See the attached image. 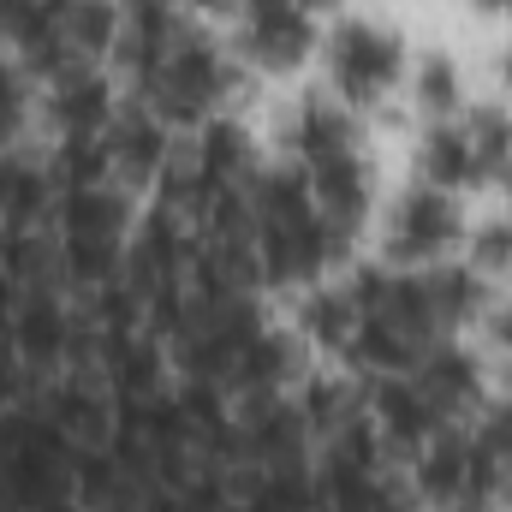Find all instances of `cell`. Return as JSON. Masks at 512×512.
Returning <instances> with one entry per match:
<instances>
[{
  "instance_id": "6da1fadb",
  "label": "cell",
  "mask_w": 512,
  "mask_h": 512,
  "mask_svg": "<svg viewBox=\"0 0 512 512\" xmlns=\"http://www.w3.org/2000/svg\"><path fill=\"white\" fill-rule=\"evenodd\" d=\"M239 90V66L233 54L203 30V24H185L179 42L167 48L161 60V78L149 84V96H137L161 126H203L221 114V102Z\"/></svg>"
},
{
  "instance_id": "7a4b0ae2",
  "label": "cell",
  "mask_w": 512,
  "mask_h": 512,
  "mask_svg": "<svg viewBox=\"0 0 512 512\" xmlns=\"http://www.w3.org/2000/svg\"><path fill=\"white\" fill-rule=\"evenodd\" d=\"M405 72V42L376 24V18H340L328 30V84H334V102H346L352 114H370L393 96Z\"/></svg>"
},
{
  "instance_id": "3957f363",
  "label": "cell",
  "mask_w": 512,
  "mask_h": 512,
  "mask_svg": "<svg viewBox=\"0 0 512 512\" xmlns=\"http://www.w3.org/2000/svg\"><path fill=\"white\" fill-rule=\"evenodd\" d=\"M465 239V215H459V197L441 191V185H411L399 203H393V227H387V268H435L459 251Z\"/></svg>"
},
{
  "instance_id": "277c9868",
  "label": "cell",
  "mask_w": 512,
  "mask_h": 512,
  "mask_svg": "<svg viewBox=\"0 0 512 512\" xmlns=\"http://www.w3.org/2000/svg\"><path fill=\"white\" fill-rule=\"evenodd\" d=\"M346 251H352V239L340 227H328L322 215L268 221V227H256V280L262 286H304Z\"/></svg>"
},
{
  "instance_id": "5b68a950",
  "label": "cell",
  "mask_w": 512,
  "mask_h": 512,
  "mask_svg": "<svg viewBox=\"0 0 512 512\" xmlns=\"http://www.w3.org/2000/svg\"><path fill=\"white\" fill-rule=\"evenodd\" d=\"M304 173H310L316 215H322L328 227H340L346 239H358V227L370 221V197H376L370 155H364V149H340V155H322V161H310Z\"/></svg>"
},
{
  "instance_id": "8992f818",
  "label": "cell",
  "mask_w": 512,
  "mask_h": 512,
  "mask_svg": "<svg viewBox=\"0 0 512 512\" xmlns=\"http://www.w3.org/2000/svg\"><path fill=\"white\" fill-rule=\"evenodd\" d=\"M364 405H370V423H376V435H382L387 459H417V447H423L435 429H447L441 411L423 399V387L411 382V376H376L370 393H364Z\"/></svg>"
},
{
  "instance_id": "52a82bcc",
  "label": "cell",
  "mask_w": 512,
  "mask_h": 512,
  "mask_svg": "<svg viewBox=\"0 0 512 512\" xmlns=\"http://www.w3.org/2000/svg\"><path fill=\"white\" fill-rule=\"evenodd\" d=\"M280 143L298 167L322 161V155H340V149H364V120L346 108V102H328V96H304L286 108V126Z\"/></svg>"
},
{
  "instance_id": "ba28073f",
  "label": "cell",
  "mask_w": 512,
  "mask_h": 512,
  "mask_svg": "<svg viewBox=\"0 0 512 512\" xmlns=\"http://www.w3.org/2000/svg\"><path fill=\"white\" fill-rule=\"evenodd\" d=\"M239 48L245 60L262 66V72H298L316 48V18L304 6H262V12H245L239 24Z\"/></svg>"
},
{
  "instance_id": "9c48e42d",
  "label": "cell",
  "mask_w": 512,
  "mask_h": 512,
  "mask_svg": "<svg viewBox=\"0 0 512 512\" xmlns=\"http://www.w3.org/2000/svg\"><path fill=\"white\" fill-rule=\"evenodd\" d=\"M102 143H108V161H114V179H120V185H155V173H161L167 155H173L167 126H161L143 102H120L114 120H108V131H102Z\"/></svg>"
},
{
  "instance_id": "30bf717a",
  "label": "cell",
  "mask_w": 512,
  "mask_h": 512,
  "mask_svg": "<svg viewBox=\"0 0 512 512\" xmlns=\"http://www.w3.org/2000/svg\"><path fill=\"white\" fill-rule=\"evenodd\" d=\"M411 382L423 387V399L441 411V423H459V417L483 399V364H477L453 334H441V340L411 364Z\"/></svg>"
},
{
  "instance_id": "8fae6325",
  "label": "cell",
  "mask_w": 512,
  "mask_h": 512,
  "mask_svg": "<svg viewBox=\"0 0 512 512\" xmlns=\"http://www.w3.org/2000/svg\"><path fill=\"white\" fill-rule=\"evenodd\" d=\"M12 352H18V364H30V370L66 364V352H72V310L60 304L54 286L18 292V310H12Z\"/></svg>"
},
{
  "instance_id": "7c38bea8",
  "label": "cell",
  "mask_w": 512,
  "mask_h": 512,
  "mask_svg": "<svg viewBox=\"0 0 512 512\" xmlns=\"http://www.w3.org/2000/svg\"><path fill=\"white\" fill-rule=\"evenodd\" d=\"M411 483H417L423 507L459 512L465 483H471V429H459V423L435 429V435L417 447V459H411Z\"/></svg>"
},
{
  "instance_id": "4fadbf2b",
  "label": "cell",
  "mask_w": 512,
  "mask_h": 512,
  "mask_svg": "<svg viewBox=\"0 0 512 512\" xmlns=\"http://www.w3.org/2000/svg\"><path fill=\"white\" fill-rule=\"evenodd\" d=\"M114 78L108 66H84V72H66L60 84H48V120L60 137H102L114 120Z\"/></svg>"
},
{
  "instance_id": "5bb4252c",
  "label": "cell",
  "mask_w": 512,
  "mask_h": 512,
  "mask_svg": "<svg viewBox=\"0 0 512 512\" xmlns=\"http://www.w3.org/2000/svg\"><path fill=\"white\" fill-rule=\"evenodd\" d=\"M191 161H197L209 197H215V191H245L251 173H256V143H251V131L239 126V120L215 114V120L197 126V149H191Z\"/></svg>"
},
{
  "instance_id": "9a60e30c",
  "label": "cell",
  "mask_w": 512,
  "mask_h": 512,
  "mask_svg": "<svg viewBox=\"0 0 512 512\" xmlns=\"http://www.w3.org/2000/svg\"><path fill=\"white\" fill-rule=\"evenodd\" d=\"M54 221H60V239H126L131 203L114 179L108 185H78V191L54 197Z\"/></svg>"
},
{
  "instance_id": "2e32d148",
  "label": "cell",
  "mask_w": 512,
  "mask_h": 512,
  "mask_svg": "<svg viewBox=\"0 0 512 512\" xmlns=\"http://www.w3.org/2000/svg\"><path fill=\"white\" fill-rule=\"evenodd\" d=\"M298 382V346L286 340V334H274V328H262L251 346L233 358V370H227V393L233 399H268V393H286V387Z\"/></svg>"
},
{
  "instance_id": "e0dca14e",
  "label": "cell",
  "mask_w": 512,
  "mask_h": 512,
  "mask_svg": "<svg viewBox=\"0 0 512 512\" xmlns=\"http://www.w3.org/2000/svg\"><path fill=\"white\" fill-rule=\"evenodd\" d=\"M417 173H423V185H441L453 197L465 185H477V155H471V137L459 126V114L453 120H429L423 143H417Z\"/></svg>"
},
{
  "instance_id": "ac0fdd59",
  "label": "cell",
  "mask_w": 512,
  "mask_h": 512,
  "mask_svg": "<svg viewBox=\"0 0 512 512\" xmlns=\"http://www.w3.org/2000/svg\"><path fill=\"white\" fill-rule=\"evenodd\" d=\"M423 286H429V304H435V322H441V334H453L459 322H471V316H483V304H489V286H483V274L471 268V262H435V268H423Z\"/></svg>"
},
{
  "instance_id": "d6986e66",
  "label": "cell",
  "mask_w": 512,
  "mask_h": 512,
  "mask_svg": "<svg viewBox=\"0 0 512 512\" xmlns=\"http://www.w3.org/2000/svg\"><path fill=\"white\" fill-rule=\"evenodd\" d=\"M298 328H304L310 346L346 358V346H352V334H358V298H352L346 286H316V292L298 304Z\"/></svg>"
},
{
  "instance_id": "ffe728a7",
  "label": "cell",
  "mask_w": 512,
  "mask_h": 512,
  "mask_svg": "<svg viewBox=\"0 0 512 512\" xmlns=\"http://www.w3.org/2000/svg\"><path fill=\"white\" fill-rule=\"evenodd\" d=\"M60 24H66V42H72L78 60H90V66L114 60V42H120V0H72Z\"/></svg>"
},
{
  "instance_id": "44dd1931",
  "label": "cell",
  "mask_w": 512,
  "mask_h": 512,
  "mask_svg": "<svg viewBox=\"0 0 512 512\" xmlns=\"http://www.w3.org/2000/svg\"><path fill=\"white\" fill-rule=\"evenodd\" d=\"M298 411H304L310 435L328 441L340 423H352V417L364 411V393H358L352 382H340V376H304V387H298Z\"/></svg>"
},
{
  "instance_id": "7402d4cb",
  "label": "cell",
  "mask_w": 512,
  "mask_h": 512,
  "mask_svg": "<svg viewBox=\"0 0 512 512\" xmlns=\"http://www.w3.org/2000/svg\"><path fill=\"white\" fill-rule=\"evenodd\" d=\"M459 126H465L471 155H477V185L507 179V161H512V114L507 108H465Z\"/></svg>"
},
{
  "instance_id": "603a6c76",
  "label": "cell",
  "mask_w": 512,
  "mask_h": 512,
  "mask_svg": "<svg viewBox=\"0 0 512 512\" xmlns=\"http://www.w3.org/2000/svg\"><path fill=\"white\" fill-rule=\"evenodd\" d=\"M411 84H417V108H423L429 120L465 114V84H459V66H453L447 54H423L417 72H411Z\"/></svg>"
},
{
  "instance_id": "cb8c5ba5",
  "label": "cell",
  "mask_w": 512,
  "mask_h": 512,
  "mask_svg": "<svg viewBox=\"0 0 512 512\" xmlns=\"http://www.w3.org/2000/svg\"><path fill=\"white\" fill-rule=\"evenodd\" d=\"M471 268L489 280V274H507L512 268V221H489L483 233H471Z\"/></svg>"
},
{
  "instance_id": "d4e9b609",
  "label": "cell",
  "mask_w": 512,
  "mask_h": 512,
  "mask_svg": "<svg viewBox=\"0 0 512 512\" xmlns=\"http://www.w3.org/2000/svg\"><path fill=\"white\" fill-rule=\"evenodd\" d=\"M24 66L18 60H0V149L18 137V126H24Z\"/></svg>"
},
{
  "instance_id": "484cf974",
  "label": "cell",
  "mask_w": 512,
  "mask_h": 512,
  "mask_svg": "<svg viewBox=\"0 0 512 512\" xmlns=\"http://www.w3.org/2000/svg\"><path fill=\"white\" fill-rule=\"evenodd\" d=\"M471 435H477V447H489L501 465H512V399H495V405L477 417Z\"/></svg>"
},
{
  "instance_id": "4316f807",
  "label": "cell",
  "mask_w": 512,
  "mask_h": 512,
  "mask_svg": "<svg viewBox=\"0 0 512 512\" xmlns=\"http://www.w3.org/2000/svg\"><path fill=\"white\" fill-rule=\"evenodd\" d=\"M18 370H24V364H18V352H12V346H0V405H6V399H18Z\"/></svg>"
},
{
  "instance_id": "83f0119b",
  "label": "cell",
  "mask_w": 512,
  "mask_h": 512,
  "mask_svg": "<svg viewBox=\"0 0 512 512\" xmlns=\"http://www.w3.org/2000/svg\"><path fill=\"white\" fill-rule=\"evenodd\" d=\"M179 6H191L197 18H227V12H245V0H179Z\"/></svg>"
},
{
  "instance_id": "f1b7e54d",
  "label": "cell",
  "mask_w": 512,
  "mask_h": 512,
  "mask_svg": "<svg viewBox=\"0 0 512 512\" xmlns=\"http://www.w3.org/2000/svg\"><path fill=\"white\" fill-rule=\"evenodd\" d=\"M495 340H501V346L512 352V304L501 310V316H495Z\"/></svg>"
},
{
  "instance_id": "f546056e",
  "label": "cell",
  "mask_w": 512,
  "mask_h": 512,
  "mask_svg": "<svg viewBox=\"0 0 512 512\" xmlns=\"http://www.w3.org/2000/svg\"><path fill=\"white\" fill-rule=\"evenodd\" d=\"M471 6H477V12H489V18H507V12H512V0H471Z\"/></svg>"
},
{
  "instance_id": "4dcf8cb0",
  "label": "cell",
  "mask_w": 512,
  "mask_h": 512,
  "mask_svg": "<svg viewBox=\"0 0 512 512\" xmlns=\"http://www.w3.org/2000/svg\"><path fill=\"white\" fill-rule=\"evenodd\" d=\"M495 72H501V84H507V90H512V42H507V48H501V60H495Z\"/></svg>"
},
{
  "instance_id": "1f68e13d",
  "label": "cell",
  "mask_w": 512,
  "mask_h": 512,
  "mask_svg": "<svg viewBox=\"0 0 512 512\" xmlns=\"http://www.w3.org/2000/svg\"><path fill=\"white\" fill-rule=\"evenodd\" d=\"M507 191H512V161H507Z\"/></svg>"
},
{
  "instance_id": "d6a6232c",
  "label": "cell",
  "mask_w": 512,
  "mask_h": 512,
  "mask_svg": "<svg viewBox=\"0 0 512 512\" xmlns=\"http://www.w3.org/2000/svg\"><path fill=\"white\" fill-rule=\"evenodd\" d=\"M507 221H512V209H507Z\"/></svg>"
}]
</instances>
